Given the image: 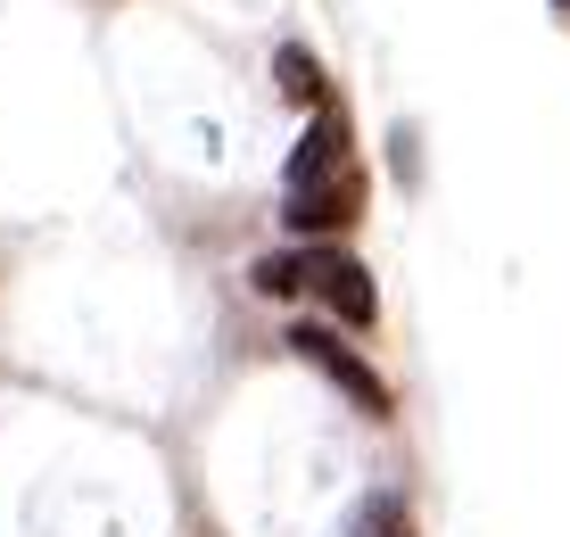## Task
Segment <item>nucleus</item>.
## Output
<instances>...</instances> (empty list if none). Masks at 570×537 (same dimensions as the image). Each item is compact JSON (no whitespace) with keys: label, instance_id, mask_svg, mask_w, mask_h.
I'll use <instances>...</instances> for the list:
<instances>
[{"label":"nucleus","instance_id":"obj_1","mask_svg":"<svg viewBox=\"0 0 570 537\" xmlns=\"http://www.w3.org/2000/svg\"><path fill=\"white\" fill-rule=\"evenodd\" d=\"M289 355H298V364H314L331 389L347 397V406H364L372 422H389V381H381V372H372L331 323H289Z\"/></svg>","mask_w":570,"mask_h":537},{"label":"nucleus","instance_id":"obj_2","mask_svg":"<svg viewBox=\"0 0 570 537\" xmlns=\"http://www.w3.org/2000/svg\"><path fill=\"white\" fill-rule=\"evenodd\" d=\"M306 248V297H323L331 314H340V331H372L381 323V290H372V273L356 265L347 248L331 241H298Z\"/></svg>","mask_w":570,"mask_h":537},{"label":"nucleus","instance_id":"obj_3","mask_svg":"<svg viewBox=\"0 0 570 537\" xmlns=\"http://www.w3.org/2000/svg\"><path fill=\"white\" fill-rule=\"evenodd\" d=\"M356 215H364V166H356V174H331V183L289 191V232H298V241H340Z\"/></svg>","mask_w":570,"mask_h":537},{"label":"nucleus","instance_id":"obj_4","mask_svg":"<svg viewBox=\"0 0 570 537\" xmlns=\"http://www.w3.org/2000/svg\"><path fill=\"white\" fill-rule=\"evenodd\" d=\"M331 174H356V149H347V116L340 108H314L306 141H298V157H289V191L331 183Z\"/></svg>","mask_w":570,"mask_h":537},{"label":"nucleus","instance_id":"obj_5","mask_svg":"<svg viewBox=\"0 0 570 537\" xmlns=\"http://www.w3.org/2000/svg\"><path fill=\"white\" fill-rule=\"evenodd\" d=\"M273 75H282V91L298 99V108H323V99H331V84H323V58L298 50V42H282V50H273Z\"/></svg>","mask_w":570,"mask_h":537},{"label":"nucleus","instance_id":"obj_6","mask_svg":"<svg viewBox=\"0 0 570 537\" xmlns=\"http://www.w3.org/2000/svg\"><path fill=\"white\" fill-rule=\"evenodd\" d=\"M248 282H257L265 297H298V290H306V248H273V256H257V265H248Z\"/></svg>","mask_w":570,"mask_h":537},{"label":"nucleus","instance_id":"obj_7","mask_svg":"<svg viewBox=\"0 0 570 537\" xmlns=\"http://www.w3.org/2000/svg\"><path fill=\"white\" fill-rule=\"evenodd\" d=\"M389 537H414V529H405V521H389Z\"/></svg>","mask_w":570,"mask_h":537},{"label":"nucleus","instance_id":"obj_8","mask_svg":"<svg viewBox=\"0 0 570 537\" xmlns=\"http://www.w3.org/2000/svg\"><path fill=\"white\" fill-rule=\"evenodd\" d=\"M554 9H570V0H554Z\"/></svg>","mask_w":570,"mask_h":537}]
</instances>
